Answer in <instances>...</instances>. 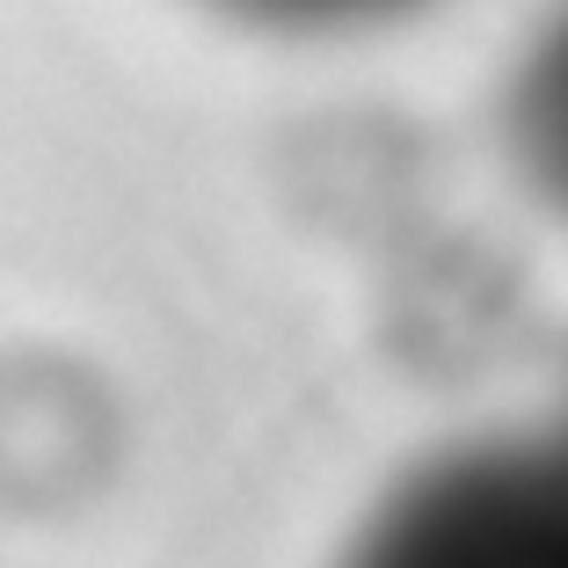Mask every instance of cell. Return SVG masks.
<instances>
[{
	"instance_id": "2",
	"label": "cell",
	"mask_w": 568,
	"mask_h": 568,
	"mask_svg": "<svg viewBox=\"0 0 568 568\" xmlns=\"http://www.w3.org/2000/svg\"><path fill=\"white\" fill-rule=\"evenodd\" d=\"M212 8L241 22H263V30H351V22L408 16L423 0H212Z\"/></svg>"
},
{
	"instance_id": "1",
	"label": "cell",
	"mask_w": 568,
	"mask_h": 568,
	"mask_svg": "<svg viewBox=\"0 0 568 568\" xmlns=\"http://www.w3.org/2000/svg\"><path fill=\"white\" fill-rule=\"evenodd\" d=\"M518 132L547 183L568 190V0H554L518 67Z\"/></svg>"
}]
</instances>
